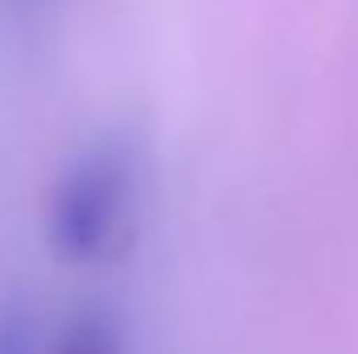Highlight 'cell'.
<instances>
[{"instance_id":"obj_2","label":"cell","mask_w":358,"mask_h":354,"mask_svg":"<svg viewBox=\"0 0 358 354\" xmlns=\"http://www.w3.org/2000/svg\"><path fill=\"white\" fill-rule=\"evenodd\" d=\"M46 354H129V325L117 309L84 304L55 321Z\"/></svg>"},{"instance_id":"obj_4","label":"cell","mask_w":358,"mask_h":354,"mask_svg":"<svg viewBox=\"0 0 358 354\" xmlns=\"http://www.w3.org/2000/svg\"><path fill=\"white\" fill-rule=\"evenodd\" d=\"M17 4H38V0H17Z\"/></svg>"},{"instance_id":"obj_3","label":"cell","mask_w":358,"mask_h":354,"mask_svg":"<svg viewBox=\"0 0 358 354\" xmlns=\"http://www.w3.org/2000/svg\"><path fill=\"white\" fill-rule=\"evenodd\" d=\"M55 321H46L29 300L8 296L0 304V354H46Z\"/></svg>"},{"instance_id":"obj_1","label":"cell","mask_w":358,"mask_h":354,"mask_svg":"<svg viewBox=\"0 0 358 354\" xmlns=\"http://www.w3.org/2000/svg\"><path fill=\"white\" fill-rule=\"evenodd\" d=\"M142 150L125 134H100L59 171L46 200V242L67 267L117 259L138 221Z\"/></svg>"}]
</instances>
